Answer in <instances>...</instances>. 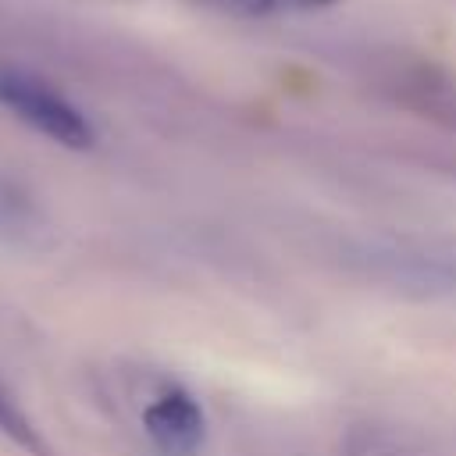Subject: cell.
Here are the masks:
<instances>
[{"instance_id":"6da1fadb","label":"cell","mask_w":456,"mask_h":456,"mask_svg":"<svg viewBox=\"0 0 456 456\" xmlns=\"http://www.w3.org/2000/svg\"><path fill=\"white\" fill-rule=\"evenodd\" d=\"M0 107H7L25 125H32L36 132L50 135L61 146L71 150L93 146V125L86 121V114L71 100H64L53 86H46L28 71L0 68Z\"/></svg>"},{"instance_id":"3957f363","label":"cell","mask_w":456,"mask_h":456,"mask_svg":"<svg viewBox=\"0 0 456 456\" xmlns=\"http://www.w3.org/2000/svg\"><path fill=\"white\" fill-rule=\"evenodd\" d=\"M0 435H7L11 442L32 449V452H43V442L36 435V428L28 424V417L21 413V406L11 399V392L0 385Z\"/></svg>"},{"instance_id":"7a4b0ae2","label":"cell","mask_w":456,"mask_h":456,"mask_svg":"<svg viewBox=\"0 0 456 456\" xmlns=\"http://www.w3.org/2000/svg\"><path fill=\"white\" fill-rule=\"evenodd\" d=\"M146 435L164 456H192L203 442V413L185 392H164L142 413Z\"/></svg>"},{"instance_id":"277c9868","label":"cell","mask_w":456,"mask_h":456,"mask_svg":"<svg viewBox=\"0 0 456 456\" xmlns=\"http://www.w3.org/2000/svg\"><path fill=\"white\" fill-rule=\"evenodd\" d=\"M306 4H331V0H306Z\"/></svg>"}]
</instances>
